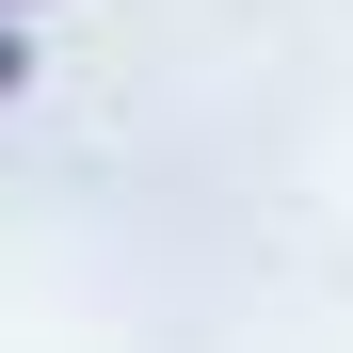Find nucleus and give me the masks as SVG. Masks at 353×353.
Wrapping results in <instances>:
<instances>
[{"instance_id": "nucleus-2", "label": "nucleus", "mask_w": 353, "mask_h": 353, "mask_svg": "<svg viewBox=\"0 0 353 353\" xmlns=\"http://www.w3.org/2000/svg\"><path fill=\"white\" fill-rule=\"evenodd\" d=\"M0 17H17V0H0Z\"/></svg>"}, {"instance_id": "nucleus-1", "label": "nucleus", "mask_w": 353, "mask_h": 353, "mask_svg": "<svg viewBox=\"0 0 353 353\" xmlns=\"http://www.w3.org/2000/svg\"><path fill=\"white\" fill-rule=\"evenodd\" d=\"M17 81H32V48H17V17H0V97H17Z\"/></svg>"}]
</instances>
